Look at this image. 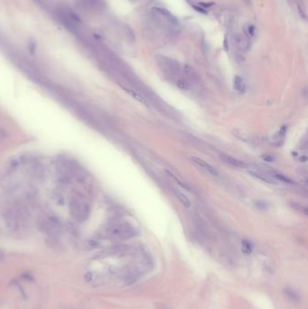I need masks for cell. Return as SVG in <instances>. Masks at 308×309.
<instances>
[{"label":"cell","mask_w":308,"mask_h":309,"mask_svg":"<svg viewBox=\"0 0 308 309\" xmlns=\"http://www.w3.org/2000/svg\"><path fill=\"white\" fill-rule=\"evenodd\" d=\"M125 90H126L127 92H128V94H130L134 99H136L138 102H140V103H142V104H144V105H146V106L148 105L146 100L144 97H142L139 93L133 91V90H130V89H125Z\"/></svg>","instance_id":"obj_13"},{"label":"cell","mask_w":308,"mask_h":309,"mask_svg":"<svg viewBox=\"0 0 308 309\" xmlns=\"http://www.w3.org/2000/svg\"><path fill=\"white\" fill-rule=\"evenodd\" d=\"M222 158H223V160L226 163H228V164H230V165H233L235 167H238V168L246 167V165L243 162H241V161H239L238 159H235L233 157H228V156H223Z\"/></svg>","instance_id":"obj_12"},{"label":"cell","mask_w":308,"mask_h":309,"mask_svg":"<svg viewBox=\"0 0 308 309\" xmlns=\"http://www.w3.org/2000/svg\"><path fill=\"white\" fill-rule=\"evenodd\" d=\"M268 174L271 176V177H272L273 179L278 180V181H280V182H282V183L289 184V185H293V184H294V182H293L289 177H288L287 175H285V174H281V173H278V172H277V171H274V170L271 171V170H270V171H268Z\"/></svg>","instance_id":"obj_8"},{"label":"cell","mask_w":308,"mask_h":309,"mask_svg":"<svg viewBox=\"0 0 308 309\" xmlns=\"http://www.w3.org/2000/svg\"><path fill=\"white\" fill-rule=\"evenodd\" d=\"M173 193H174L177 199L184 204V206H185L187 208H189L191 206V201L189 200V198L184 193H183L182 192H180L178 190H175V189L173 190Z\"/></svg>","instance_id":"obj_11"},{"label":"cell","mask_w":308,"mask_h":309,"mask_svg":"<svg viewBox=\"0 0 308 309\" xmlns=\"http://www.w3.org/2000/svg\"><path fill=\"white\" fill-rule=\"evenodd\" d=\"M192 163H193L196 166H198L199 168L203 169L204 171L208 172V173L211 174V175H214V176H218V175H219L218 171H217L212 165H211L209 163H207L206 161H204L203 159H202V158H200V157H192Z\"/></svg>","instance_id":"obj_5"},{"label":"cell","mask_w":308,"mask_h":309,"mask_svg":"<svg viewBox=\"0 0 308 309\" xmlns=\"http://www.w3.org/2000/svg\"><path fill=\"white\" fill-rule=\"evenodd\" d=\"M136 230L127 223H119L111 225L108 230V234L111 238L127 239L134 236Z\"/></svg>","instance_id":"obj_2"},{"label":"cell","mask_w":308,"mask_h":309,"mask_svg":"<svg viewBox=\"0 0 308 309\" xmlns=\"http://www.w3.org/2000/svg\"><path fill=\"white\" fill-rule=\"evenodd\" d=\"M69 210L72 217L78 223H83L89 218L91 206L80 193H73L69 201Z\"/></svg>","instance_id":"obj_1"},{"label":"cell","mask_w":308,"mask_h":309,"mask_svg":"<svg viewBox=\"0 0 308 309\" xmlns=\"http://www.w3.org/2000/svg\"><path fill=\"white\" fill-rule=\"evenodd\" d=\"M245 32L249 38H254L256 35V27L253 25L249 24L245 26Z\"/></svg>","instance_id":"obj_16"},{"label":"cell","mask_w":308,"mask_h":309,"mask_svg":"<svg viewBox=\"0 0 308 309\" xmlns=\"http://www.w3.org/2000/svg\"><path fill=\"white\" fill-rule=\"evenodd\" d=\"M157 63L161 71L169 77H176L180 73L179 63L165 56H157Z\"/></svg>","instance_id":"obj_3"},{"label":"cell","mask_w":308,"mask_h":309,"mask_svg":"<svg viewBox=\"0 0 308 309\" xmlns=\"http://www.w3.org/2000/svg\"><path fill=\"white\" fill-rule=\"evenodd\" d=\"M249 174H251L253 177L259 179L262 182H265L270 185H274L276 184V181L271 177V176L268 174H264L263 172L260 171H249Z\"/></svg>","instance_id":"obj_6"},{"label":"cell","mask_w":308,"mask_h":309,"mask_svg":"<svg viewBox=\"0 0 308 309\" xmlns=\"http://www.w3.org/2000/svg\"><path fill=\"white\" fill-rule=\"evenodd\" d=\"M262 159L264 160V161H266V162H273L274 160H275V157H273V156H271V154H264V156H262Z\"/></svg>","instance_id":"obj_17"},{"label":"cell","mask_w":308,"mask_h":309,"mask_svg":"<svg viewBox=\"0 0 308 309\" xmlns=\"http://www.w3.org/2000/svg\"><path fill=\"white\" fill-rule=\"evenodd\" d=\"M184 72L185 74V80L189 82V81H196L198 80V76L196 74V72H194V70L189 65H185L184 67ZM190 83V82H189Z\"/></svg>","instance_id":"obj_9"},{"label":"cell","mask_w":308,"mask_h":309,"mask_svg":"<svg viewBox=\"0 0 308 309\" xmlns=\"http://www.w3.org/2000/svg\"><path fill=\"white\" fill-rule=\"evenodd\" d=\"M233 41L236 47L241 52H248L250 49V42L247 36L241 34H236L233 36Z\"/></svg>","instance_id":"obj_4"},{"label":"cell","mask_w":308,"mask_h":309,"mask_svg":"<svg viewBox=\"0 0 308 309\" xmlns=\"http://www.w3.org/2000/svg\"><path fill=\"white\" fill-rule=\"evenodd\" d=\"M176 86L181 90H187L189 88V82L184 79V78H179L175 81Z\"/></svg>","instance_id":"obj_15"},{"label":"cell","mask_w":308,"mask_h":309,"mask_svg":"<svg viewBox=\"0 0 308 309\" xmlns=\"http://www.w3.org/2000/svg\"><path fill=\"white\" fill-rule=\"evenodd\" d=\"M253 249H254V246L251 241L248 239L242 240V251L245 254H251L253 251Z\"/></svg>","instance_id":"obj_14"},{"label":"cell","mask_w":308,"mask_h":309,"mask_svg":"<svg viewBox=\"0 0 308 309\" xmlns=\"http://www.w3.org/2000/svg\"><path fill=\"white\" fill-rule=\"evenodd\" d=\"M284 294L290 301L294 303H298L300 301V297L298 293L291 288H285L284 289Z\"/></svg>","instance_id":"obj_10"},{"label":"cell","mask_w":308,"mask_h":309,"mask_svg":"<svg viewBox=\"0 0 308 309\" xmlns=\"http://www.w3.org/2000/svg\"><path fill=\"white\" fill-rule=\"evenodd\" d=\"M233 89H234L237 92H238L239 94L244 93L245 91H246V83H245V81H244L242 78H241V77L236 75V76L233 78Z\"/></svg>","instance_id":"obj_7"}]
</instances>
